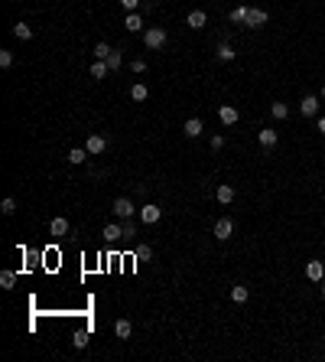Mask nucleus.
Returning <instances> with one entry per match:
<instances>
[{"label": "nucleus", "instance_id": "nucleus-1", "mask_svg": "<svg viewBox=\"0 0 325 362\" xmlns=\"http://www.w3.org/2000/svg\"><path fill=\"white\" fill-rule=\"evenodd\" d=\"M143 43H147V49H162V46H166V30H162V26H150V30H143Z\"/></svg>", "mask_w": 325, "mask_h": 362}, {"label": "nucleus", "instance_id": "nucleus-2", "mask_svg": "<svg viewBox=\"0 0 325 362\" xmlns=\"http://www.w3.org/2000/svg\"><path fill=\"white\" fill-rule=\"evenodd\" d=\"M231 235H234V222L228 219V215H221V219L215 222V238L218 242H228Z\"/></svg>", "mask_w": 325, "mask_h": 362}, {"label": "nucleus", "instance_id": "nucleus-3", "mask_svg": "<svg viewBox=\"0 0 325 362\" xmlns=\"http://www.w3.org/2000/svg\"><path fill=\"white\" fill-rule=\"evenodd\" d=\"M85 150L88 154H91V157H98V154H104V150H108V137L104 134H91L85 141Z\"/></svg>", "mask_w": 325, "mask_h": 362}, {"label": "nucleus", "instance_id": "nucleus-4", "mask_svg": "<svg viewBox=\"0 0 325 362\" xmlns=\"http://www.w3.org/2000/svg\"><path fill=\"white\" fill-rule=\"evenodd\" d=\"M319 102H322L319 95H306V98L299 102V111H302V118H316V114H319Z\"/></svg>", "mask_w": 325, "mask_h": 362}, {"label": "nucleus", "instance_id": "nucleus-5", "mask_svg": "<svg viewBox=\"0 0 325 362\" xmlns=\"http://www.w3.org/2000/svg\"><path fill=\"white\" fill-rule=\"evenodd\" d=\"M160 219H162V209H160V206L147 203L143 209H140V222H143V225H153V222H160Z\"/></svg>", "mask_w": 325, "mask_h": 362}, {"label": "nucleus", "instance_id": "nucleus-6", "mask_svg": "<svg viewBox=\"0 0 325 362\" xmlns=\"http://www.w3.org/2000/svg\"><path fill=\"white\" fill-rule=\"evenodd\" d=\"M238 108H234V104H221V108H218V121H221V124L225 127H231V124H238Z\"/></svg>", "mask_w": 325, "mask_h": 362}, {"label": "nucleus", "instance_id": "nucleus-7", "mask_svg": "<svg viewBox=\"0 0 325 362\" xmlns=\"http://www.w3.org/2000/svg\"><path fill=\"white\" fill-rule=\"evenodd\" d=\"M111 209H114V215H117V219H130V215H133V203H130L127 196L114 199V206H111Z\"/></svg>", "mask_w": 325, "mask_h": 362}, {"label": "nucleus", "instance_id": "nucleus-8", "mask_svg": "<svg viewBox=\"0 0 325 362\" xmlns=\"http://www.w3.org/2000/svg\"><path fill=\"white\" fill-rule=\"evenodd\" d=\"M306 277L322 284L325 281V264H322V261H306Z\"/></svg>", "mask_w": 325, "mask_h": 362}, {"label": "nucleus", "instance_id": "nucleus-9", "mask_svg": "<svg viewBox=\"0 0 325 362\" xmlns=\"http://www.w3.org/2000/svg\"><path fill=\"white\" fill-rule=\"evenodd\" d=\"M215 196H218V203L231 206V203H234V186H231V183H221V186L215 189Z\"/></svg>", "mask_w": 325, "mask_h": 362}, {"label": "nucleus", "instance_id": "nucleus-10", "mask_svg": "<svg viewBox=\"0 0 325 362\" xmlns=\"http://www.w3.org/2000/svg\"><path fill=\"white\" fill-rule=\"evenodd\" d=\"M270 20L267 16V10H260V7H250V13H247V26H263Z\"/></svg>", "mask_w": 325, "mask_h": 362}, {"label": "nucleus", "instance_id": "nucleus-11", "mask_svg": "<svg viewBox=\"0 0 325 362\" xmlns=\"http://www.w3.org/2000/svg\"><path fill=\"white\" fill-rule=\"evenodd\" d=\"M257 141H260V147H273V144L280 141V134L273 131V127H263L260 134H257Z\"/></svg>", "mask_w": 325, "mask_h": 362}, {"label": "nucleus", "instance_id": "nucleus-12", "mask_svg": "<svg viewBox=\"0 0 325 362\" xmlns=\"http://www.w3.org/2000/svg\"><path fill=\"white\" fill-rule=\"evenodd\" d=\"M124 30H127V33H140V30H143V16H140V13H127Z\"/></svg>", "mask_w": 325, "mask_h": 362}, {"label": "nucleus", "instance_id": "nucleus-13", "mask_svg": "<svg viewBox=\"0 0 325 362\" xmlns=\"http://www.w3.org/2000/svg\"><path fill=\"white\" fill-rule=\"evenodd\" d=\"M182 131H186V137H202V131H205V127H202V121H199V118H189Z\"/></svg>", "mask_w": 325, "mask_h": 362}, {"label": "nucleus", "instance_id": "nucleus-14", "mask_svg": "<svg viewBox=\"0 0 325 362\" xmlns=\"http://www.w3.org/2000/svg\"><path fill=\"white\" fill-rule=\"evenodd\" d=\"M104 238H108V242H117V238H124V225H117V222L104 225Z\"/></svg>", "mask_w": 325, "mask_h": 362}, {"label": "nucleus", "instance_id": "nucleus-15", "mask_svg": "<svg viewBox=\"0 0 325 362\" xmlns=\"http://www.w3.org/2000/svg\"><path fill=\"white\" fill-rule=\"evenodd\" d=\"M205 23H208V16L202 13V10H192V13H189V26H192V30H202Z\"/></svg>", "mask_w": 325, "mask_h": 362}, {"label": "nucleus", "instance_id": "nucleus-16", "mask_svg": "<svg viewBox=\"0 0 325 362\" xmlns=\"http://www.w3.org/2000/svg\"><path fill=\"white\" fill-rule=\"evenodd\" d=\"M130 98H133V102H147V98H150V88L143 85V82H137V85L130 88Z\"/></svg>", "mask_w": 325, "mask_h": 362}, {"label": "nucleus", "instance_id": "nucleus-17", "mask_svg": "<svg viewBox=\"0 0 325 362\" xmlns=\"http://www.w3.org/2000/svg\"><path fill=\"white\" fill-rule=\"evenodd\" d=\"M247 297H250V291L244 287V284H234V287H231V300H234V304H244Z\"/></svg>", "mask_w": 325, "mask_h": 362}, {"label": "nucleus", "instance_id": "nucleus-18", "mask_svg": "<svg viewBox=\"0 0 325 362\" xmlns=\"http://www.w3.org/2000/svg\"><path fill=\"white\" fill-rule=\"evenodd\" d=\"M114 333H117L121 339H130V333H133L130 320H117V323H114Z\"/></svg>", "mask_w": 325, "mask_h": 362}, {"label": "nucleus", "instance_id": "nucleus-19", "mask_svg": "<svg viewBox=\"0 0 325 362\" xmlns=\"http://www.w3.org/2000/svg\"><path fill=\"white\" fill-rule=\"evenodd\" d=\"M108 62H104V59H94V65H91V79H104V75H108Z\"/></svg>", "mask_w": 325, "mask_h": 362}, {"label": "nucleus", "instance_id": "nucleus-20", "mask_svg": "<svg viewBox=\"0 0 325 362\" xmlns=\"http://www.w3.org/2000/svg\"><path fill=\"white\" fill-rule=\"evenodd\" d=\"M247 13H250V7H234L231 10V23H247Z\"/></svg>", "mask_w": 325, "mask_h": 362}, {"label": "nucleus", "instance_id": "nucleus-21", "mask_svg": "<svg viewBox=\"0 0 325 362\" xmlns=\"http://www.w3.org/2000/svg\"><path fill=\"white\" fill-rule=\"evenodd\" d=\"M13 36L16 40H33V30L26 23H13Z\"/></svg>", "mask_w": 325, "mask_h": 362}, {"label": "nucleus", "instance_id": "nucleus-22", "mask_svg": "<svg viewBox=\"0 0 325 362\" xmlns=\"http://www.w3.org/2000/svg\"><path fill=\"white\" fill-rule=\"evenodd\" d=\"M270 114H273V118H277V121H283V118H286V114H289V108H286V104H283V102H273V104H270Z\"/></svg>", "mask_w": 325, "mask_h": 362}, {"label": "nucleus", "instance_id": "nucleus-23", "mask_svg": "<svg viewBox=\"0 0 325 362\" xmlns=\"http://www.w3.org/2000/svg\"><path fill=\"white\" fill-rule=\"evenodd\" d=\"M72 346H75V349H85V346H88V330H75V336H72Z\"/></svg>", "mask_w": 325, "mask_h": 362}, {"label": "nucleus", "instance_id": "nucleus-24", "mask_svg": "<svg viewBox=\"0 0 325 362\" xmlns=\"http://www.w3.org/2000/svg\"><path fill=\"white\" fill-rule=\"evenodd\" d=\"M88 157H91V154H88L85 147H75V150H72V154H69V160H72V163H85Z\"/></svg>", "mask_w": 325, "mask_h": 362}, {"label": "nucleus", "instance_id": "nucleus-25", "mask_svg": "<svg viewBox=\"0 0 325 362\" xmlns=\"http://www.w3.org/2000/svg\"><path fill=\"white\" fill-rule=\"evenodd\" d=\"M234 55H238V52H234V49L228 46V43H221V46H218V59H221V62H231Z\"/></svg>", "mask_w": 325, "mask_h": 362}, {"label": "nucleus", "instance_id": "nucleus-26", "mask_svg": "<svg viewBox=\"0 0 325 362\" xmlns=\"http://www.w3.org/2000/svg\"><path fill=\"white\" fill-rule=\"evenodd\" d=\"M49 232H52V235H65V232H69V222H65V219H52Z\"/></svg>", "mask_w": 325, "mask_h": 362}, {"label": "nucleus", "instance_id": "nucleus-27", "mask_svg": "<svg viewBox=\"0 0 325 362\" xmlns=\"http://www.w3.org/2000/svg\"><path fill=\"white\" fill-rule=\"evenodd\" d=\"M0 212H3V215H13V212H16V199L7 196L3 203H0Z\"/></svg>", "mask_w": 325, "mask_h": 362}, {"label": "nucleus", "instance_id": "nucleus-28", "mask_svg": "<svg viewBox=\"0 0 325 362\" xmlns=\"http://www.w3.org/2000/svg\"><path fill=\"white\" fill-rule=\"evenodd\" d=\"M111 52H114V49H111L108 43H98V46H94V59H108Z\"/></svg>", "mask_w": 325, "mask_h": 362}, {"label": "nucleus", "instance_id": "nucleus-29", "mask_svg": "<svg viewBox=\"0 0 325 362\" xmlns=\"http://www.w3.org/2000/svg\"><path fill=\"white\" fill-rule=\"evenodd\" d=\"M13 284H16V274H13V271H3V274H0V287H7V291H10Z\"/></svg>", "mask_w": 325, "mask_h": 362}, {"label": "nucleus", "instance_id": "nucleus-30", "mask_svg": "<svg viewBox=\"0 0 325 362\" xmlns=\"http://www.w3.org/2000/svg\"><path fill=\"white\" fill-rule=\"evenodd\" d=\"M137 261H153V252H150V245H140V248H137Z\"/></svg>", "mask_w": 325, "mask_h": 362}, {"label": "nucleus", "instance_id": "nucleus-31", "mask_svg": "<svg viewBox=\"0 0 325 362\" xmlns=\"http://www.w3.org/2000/svg\"><path fill=\"white\" fill-rule=\"evenodd\" d=\"M0 65H3V69L13 65V52H10V49H0Z\"/></svg>", "mask_w": 325, "mask_h": 362}, {"label": "nucleus", "instance_id": "nucleus-32", "mask_svg": "<svg viewBox=\"0 0 325 362\" xmlns=\"http://www.w3.org/2000/svg\"><path fill=\"white\" fill-rule=\"evenodd\" d=\"M104 62H108V69L114 72V69H121V52H111L108 59H104Z\"/></svg>", "mask_w": 325, "mask_h": 362}, {"label": "nucleus", "instance_id": "nucleus-33", "mask_svg": "<svg viewBox=\"0 0 325 362\" xmlns=\"http://www.w3.org/2000/svg\"><path fill=\"white\" fill-rule=\"evenodd\" d=\"M130 69L140 75V72H147V62H143V59H133V62H130Z\"/></svg>", "mask_w": 325, "mask_h": 362}, {"label": "nucleus", "instance_id": "nucleus-34", "mask_svg": "<svg viewBox=\"0 0 325 362\" xmlns=\"http://www.w3.org/2000/svg\"><path fill=\"white\" fill-rule=\"evenodd\" d=\"M221 147H225V137L215 134V137H211V150H221Z\"/></svg>", "mask_w": 325, "mask_h": 362}, {"label": "nucleus", "instance_id": "nucleus-35", "mask_svg": "<svg viewBox=\"0 0 325 362\" xmlns=\"http://www.w3.org/2000/svg\"><path fill=\"white\" fill-rule=\"evenodd\" d=\"M121 3H124V10H130V13L140 7V0H121Z\"/></svg>", "mask_w": 325, "mask_h": 362}, {"label": "nucleus", "instance_id": "nucleus-36", "mask_svg": "<svg viewBox=\"0 0 325 362\" xmlns=\"http://www.w3.org/2000/svg\"><path fill=\"white\" fill-rule=\"evenodd\" d=\"M319 134L325 137V118H319Z\"/></svg>", "mask_w": 325, "mask_h": 362}, {"label": "nucleus", "instance_id": "nucleus-37", "mask_svg": "<svg viewBox=\"0 0 325 362\" xmlns=\"http://www.w3.org/2000/svg\"><path fill=\"white\" fill-rule=\"evenodd\" d=\"M319 98H325V85H322V88H319Z\"/></svg>", "mask_w": 325, "mask_h": 362}, {"label": "nucleus", "instance_id": "nucleus-38", "mask_svg": "<svg viewBox=\"0 0 325 362\" xmlns=\"http://www.w3.org/2000/svg\"><path fill=\"white\" fill-rule=\"evenodd\" d=\"M322 297H325V281H322Z\"/></svg>", "mask_w": 325, "mask_h": 362}]
</instances>
